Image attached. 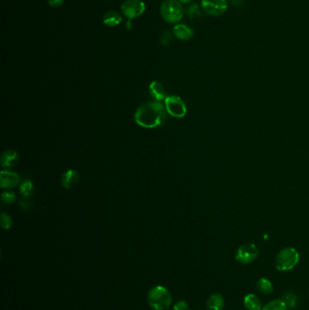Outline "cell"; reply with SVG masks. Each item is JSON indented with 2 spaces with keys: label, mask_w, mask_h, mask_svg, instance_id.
Segmentation results:
<instances>
[{
  "label": "cell",
  "mask_w": 309,
  "mask_h": 310,
  "mask_svg": "<svg viewBox=\"0 0 309 310\" xmlns=\"http://www.w3.org/2000/svg\"><path fill=\"white\" fill-rule=\"evenodd\" d=\"M225 306V299L219 293H213L207 299V310H222Z\"/></svg>",
  "instance_id": "obj_12"
},
{
  "label": "cell",
  "mask_w": 309,
  "mask_h": 310,
  "mask_svg": "<svg viewBox=\"0 0 309 310\" xmlns=\"http://www.w3.org/2000/svg\"><path fill=\"white\" fill-rule=\"evenodd\" d=\"M160 15L164 21L176 24L184 17V7L179 0H164L160 7Z\"/></svg>",
  "instance_id": "obj_4"
},
{
  "label": "cell",
  "mask_w": 309,
  "mask_h": 310,
  "mask_svg": "<svg viewBox=\"0 0 309 310\" xmlns=\"http://www.w3.org/2000/svg\"><path fill=\"white\" fill-rule=\"evenodd\" d=\"M257 289L262 295H270L273 292V285L268 279L261 278L257 282Z\"/></svg>",
  "instance_id": "obj_17"
},
{
  "label": "cell",
  "mask_w": 309,
  "mask_h": 310,
  "mask_svg": "<svg viewBox=\"0 0 309 310\" xmlns=\"http://www.w3.org/2000/svg\"><path fill=\"white\" fill-rule=\"evenodd\" d=\"M282 300L285 302L288 310L295 309L298 303V296L291 291H285L282 295Z\"/></svg>",
  "instance_id": "obj_18"
},
{
  "label": "cell",
  "mask_w": 309,
  "mask_h": 310,
  "mask_svg": "<svg viewBox=\"0 0 309 310\" xmlns=\"http://www.w3.org/2000/svg\"><path fill=\"white\" fill-rule=\"evenodd\" d=\"M19 206L21 207L24 211L28 212L31 210V208L33 206V202L29 197H24L23 199L19 201Z\"/></svg>",
  "instance_id": "obj_23"
},
{
  "label": "cell",
  "mask_w": 309,
  "mask_h": 310,
  "mask_svg": "<svg viewBox=\"0 0 309 310\" xmlns=\"http://www.w3.org/2000/svg\"><path fill=\"white\" fill-rule=\"evenodd\" d=\"M64 3V0H48V4L52 7H59Z\"/></svg>",
  "instance_id": "obj_25"
},
{
  "label": "cell",
  "mask_w": 309,
  "mask_h": 310,
  "mask_svg": "<svg viewBox=\"0 0 309 310\" xmlns=\"http://www.w3.org/2000/svg\"><path fill=\"white\" fill-rule=\"evenodd\" d=\"M299 258V253L295 248H284L276 256V269L279 271H289L293 270L298 265Z\"/></svg>",
  "instance_id": "obj_3"
},
{
  "label": "cell",
  "mask_w": 309,
  "mask_h": 310,
  "mask_svg": "<svg viewBox=\"0 0 309 310\" xmlns=\"http://www.w3.org/2000/svg\"><path fill=\"white\" fill-rule=\"evenodd\" d=\"M149 93L151 97L154 99L156 102H160L161 100L166 99V92L163 86L160 82L154 81L149 86Z\"/></svg>",
  "instance_id": "obj_13"
},
{
  "label": "cell",
  "mask_w": 309,
  "mask_h": 310,
  "mask_svg": "<svg viewBox=\"0 0 309 310\" xmlns=\"http://www.w3.org/2000/svg\"><path fill=\"white\" fill-rule=\"evenodd\" d=\"M145 10L146 5L142 0H126L121 6L124 16L130 20L143 16Z\"/></svg>",
  "instance_id": "obj_6"
},
{
  "label": "cell",
  "mask_w": 309,
  "mask_h": 310,
  "mask_svg": "<svg viewBox=\"0 0 309 310\" xmlns=\"http://www.w3.org/2000/svg\"><path fill=\"white\" fill-rule=\"evenodd\" d=\"M173 310H189V305L185 300H180L174 305Z\"/></svg>",
  "instance_id": "obj_24"
},
{
  "label": "cell",
  "mask_w": 309,
  "mask_h": 310,
  "mask_svg": "<svg viewBox=\"0 0 309 310\" xmlns=\"http://www.w3.org/2000/svg\"><path fill=\"white\" fill-rule=\"evenodd\" d=\"M181 3H183V4H189L190 3L192 0H179Z\"/></svg>",
  "instance_id": "obj_26"
},
{
  "label": "cell",
  "mask_w": 309,
  "mask_h": 310,
  "mask_svg": "<svg viewBox=\"0 0 309 310\" xmlns=\"http://www.w3.org/2000/svg\"><path fill=\"white\" fill-rule=\"evenodd\" d=\"M19 156L17 152L13 150L6 151L1 157V165L4 168H12L18 162Z\"/></svg>",
  "instance_id": "obj_15"
},
{
  "label": "cell",
  "mask_w": 309,
  "mask_h": 310,
  "mask_svg": "<svg viewBox=\"0 0 309 310\" xmlns=\"http://www.w3.org/2000/svg\"><path fill=\"white\" fill-rule=\"evenodd\" d=\"M172 302V295L166 287L156 286L148 293V303L154 310H168Z\"/></svg>",
  "instance_id": "obj_2"
},
{
  "label": "cell",
  "mask_w": 309,
  "mask_h": 310,
  "mask_svg": "<svg viewBox=\"0 0 309 310\" xmlns=\"http://www.w3.org/2000/svg\"><path fill=\"white\" fill-rule=\"evenodd\" d=\"M165 109L176 118H183L187 114V106L184 100L177 95H170L165 99Z\"/></svg>",
  "instance_id": "obj_7"
},
{
  "label": "cell",
  "mask_w": 309,
  "mask_h": 310,
  "mask_svg": "<svg viewBox=\"0 0 309 310\" xmlns=\"http://www.w3.org/2000/svg\"><path fill=\"white\" fill-rule=\"evenodd\" d=\"M33 192H34V185L32 184V182L29 180L24 181L22 184L20 185V193L24 197L30 198L33 194Z\"/></svg>",
  "instance_id": "obj_20"
},
{
  "label": "cell",
  "mask_w": 309,
  "mask_h": 310,
  "mask_svg": "<svg viewBox=\"0 0 309 310\" xmlns=\"http://www.w3.org/2000/svg\"><path fill=\"white\" fill-rule=\"evenodd\" d=\"M16 193L11 190H7L4 191L2 193V201L6 204H11L14 201H16Z\"/></svg>",
  "instance_id": "obj_21"
},
{
  "label": "cell",
  "mask_w": 309,
  "mask_h": 310,
  "mask_svg": "<svg viewBox=\"0 0 309 310\" xmlns=\"http://www.w3.org/2000/svg\"><path fill=\"white\" fill-rule=\"evenodd\" d=\"M259 255L258 248L253 243H244L238 248L235 258L241 264L247 265L254 262Z\"/></svg>",
  "instance_id": "obj_5"
},
{
  "label": "cell",
  "mask_w": 309,
  "mask_h": 310,
  "mask_svg": "<svg viewBox=\"0 0 309 310\" xmlns=\"http://www.w3.org/2000/svg\"><path fill=\"white\" fill-rule=\"evenodd\" d=\"M166 119V109L159 102L144 103L138 108L134 115L138 125L149 129L162 125Z\"/></svg>",
  "instance_id": "obj_1"
},
{
  "label": "cell",
  "mask_w": 309,
  "mask_h": 310,
  "mask_svg": "<svg viewBox=\"0 0 309 310\" xmlns=\"http://www.w3.org/2000/svg\"><path fill=\"white\" fill-rule=\"evenodd\" d=\"M20 183V177L16 172L3 170L0 177V186L3 189H10L17 186Z\"/></svg>",
  "instance_id": "obj_9"
},
{
  "label": "cell",
  "mask_w": 309,
  "mask_h": 310,
  "mask_svg": "<svg viewBox=\"0 0 309 310\" xmlns=\"http://www.w3.org/2000/svg\"><path fill=\"white\" fill-rule=\"evenodd\" d=\"M123 21L122 16L118 12L110 10L106 12L103 17V23L108 28H115Z\"/></svg>",
  "instance_id": "obj_16"
},
{
  "label": "cell",
  "mask_w": 309,
  "mask_h": 310,
  "mask_svg": "<svg viewBox=\"0 0 309 310\" xmlns=\"http://www.w3.org/2000/svg\"><path fill=\"white\" fill-rule=\"evenodd\" d=\"M204 12L212 17L222 16L228 9V0H201Z\"/></svg>",
  "instance_id": "obj_8"
},
{
  "label": "cell",
  "mask_w": 309,
  "mask_h": 310,
  "mask_svg": "<svg viewBox=\"0 0 309 310\" xmlns=\"http://www.w3.org/2000/svg\"><path fill=\"white\" fill-rule=\"evenodd\" d=\"M173 34L180 40L188 41L193 36V30L184 24H178L173 28Z\"/></svg>",
  "instance_id": "obj_10"
},
{
  "label": "cell",
  "mask_w": 309,
  "mask_h": 310,
  "mask_svg": "<svg viewBox=\"0 0 309 310\" xmlns=\"http://www.w3.org/2000/svg\"><path fill=\"white\" fill-rule=\"evenodd\" d=\"M243 305L247 310H262V301L256 294H247L243 299Z\"/></svg>",
  "instance_id": "obj_14"
},
{
  "label": "cell",
  "mask_w": 309,
  "mask_h": 310,
  "mask_svg": "<svg viewBox=\"0 0 309 310\" xmlns=\"http://www.w3.org/2000/svg\"><path fill=\"white\" fill-rule=\"evenodd\" d=\"M0 223H1V226L3 229H5V230L10 229L12 226L11 217L6 213H2L1 218H0Z\"/></svg>",
  "instance_id": "obj_22"
},
{
  "label": "cell",
  "mask_w": 309,
  "mask_h": 310,
  "mask_svg": "<svg viewBox=\"0 0 309 310\" xmlns=\"http://www.w3.org/2000/svg\"><path fill=\"white\" fill-rule=\"evenodd\" d=\"M287 307L282 299H274L265 305L262 310H287Z\"/></svg>",
  "instance_id": "obj_19"
},
{
  "label": "cell",
  "mask_w": 309,
  "mask_h": 310,
  "mask_svg": "<svg viewBox=\"0 0 309 310\" xmlns=\"http://www.w3.org/2000/svg\"><path fill=\"white\" fill-rule=\"evenodd\" d=\"M80 181V177L78 172L74 170H68L64 172L62 177V184L65 189H73L78 184Z\"/></svg>",
  "instance_id": "obj_11"
}]
</instances>
